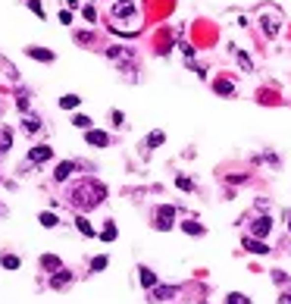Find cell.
<instances>
[{
  "label": "cell",
  "instance_id": "1",
  "mask_svg": "<svg viewBox=\"0 0 291 304\" xmlns=\"http://www.w3.org/2000/svg\"><path fill=\"white\" fill-rule=\"evenodd\" d=\"M104 198H107V188H104L100 182H94V179H85V182H79V185L69 191V204L79 207V210L100 207V204H104Z\"/></svg>",
  "mask_w": 291,
  "mask_h": 304
},
{
  "label": "cell",
  "instance_id": "28",
  "mask_svg": "<svg viewBox=\"0 0 291 304\" xmlns=\"http://www.w3.org/2000/svg\"><path fill=\"white\" fill-rule=\"evenodd\" d=\"M235 57H238V63H241L244 72H254V63H251V57H247V54H235Z\"/></svg>",
  "mask_w": 291,
  "mask_h": 304
},
{
  "label": "cell",
  "instance_id": "2",
  "mask_svg": "<svg viewBox=\"0 0 291 304\" xmlns=\"http://www.w3.org/2000/svg\"><path fill=\"white\" fill-rule=\"evenodd\" d=\"M260 29H263V35H266V38H276L279 29H282V16H279V10L266 6V10L260 13Z\"/></svg>",
  "mask_w": 291,
  "mask_h": 304
},
{
  "label": "cell",
  "instance_id": "26",
  "mask_svg": "<svg viewBox=\"0 0 291 304\" xmlns=\"http://www.w3.org/2000/svg\"><path fill=\"white\" fill-rule=\"evenodd\" d=\"M107 264H110V257H107V254H100V257H94V260H91V270H94V273H97V270H107Z\"/></svg>",
  "mask_w": 291,
  "mask_h": 304
},
{
  "label": "cell",
  "instance_id": "38",
  "mask_svg": "<svg viewBox=\"0 0 291 304\" xmlns=\"http://www.w3.org/2000/svg\"><path fill=\"white\" fill-rule=\"evenodd\" d=\"M0 216H6V207L3 204H0Z\"/></svg>",
  "mask_w": 291,
  "mask_h": 304
},
{
  "label": "cell",
  "instance_id": "6",
  "mask_svg": "<svg viewBox=\"0 0 291 304\" xmlns=\"http://www.w3.org/2000/svg\"><path fill=\"white\" fill-rule=\"evenodd\" d=\"M85 141H88L91 148H107L110 145V135L100 132V129H88V132H85Z\"/></svg>",
  "mask_w": 291,
  "mask_h": 304
},
{
  "label": "cell",
  "instance_id": "29",
  "mask_svg": "<svg viewBox=\"0 0 291 304\" xmlns=\"http://www.w3.org/2000/svg\"><path fill=\"white\" fill-rule=\"evenodd\" d=\"M25 6H29V10L35 13V16H41V19H44V6H41L38 0H25Z\"/></svg>",
  "mask_w": 291,
  "mask_h": 304
},
{
  "label": "cell",
  "instance_id": "36",
  "mask_svg": "<svg viewBox=\"0 0 291 304\" xmlns=\"http://www.w3.org/2000/svg\"><path fill=\"white\" fill-rule=\"evenodd\" d=\"M282 219H285V226H288V232H291V210H285V213H282Z\"/></svg>",
  "mask_w": 291,
  "mask_h": 304
},
{
  "label": "cell",
  "instance_id": "32",
  "mask_svg": "<svg viewBox=\"0 0 291 304\" xmlns=\"http://www.w3.org/2000/svg\"><path fill=\"white\" fill-rule=\"evenodd\" d=\"M16 104H19V110H29V91H19V97H16Z\"/></svg>",
  "mask_w": 291,
  "mask_h": 304
},
{
  "label": "cell",
  "instance_id": "33",
  "mask_svg": "<svg viewBox=\"0 0 291 304\" xmlns=\"http://www.w3.org/2000/svg\"><path fill=\"white\" fill-rule=\"evenodd\" d=\"M91 31H79V35H75V41H79V44H91Z\"/></svg>",
  "mask_w": 291,
  "mask_h": 304
},
{
  "label": "cell",
  "instance_id": "7",
  "mask_svg": "<svg viewBox=\"0 0 291 304\" xmlns=\"http://www.w3.org/2000/svg\"><path fill=\"white\" fill-rule=\"evenodd\" d=\"M54 157V148L50 145H38V148H31L29 151V163H44V160Z\"/></svg>",
  "mask_w": 291,
  "mask_h": 304
},
{
  "label": "cell",
  "instance_id": "5",
  "mask_svg": "<svg viewBox=\"0 0 291 304\" xmlns=\"http://www.w3.org/2000/svg\"><path fill=\"white\" fill-rule=\"evenodd\" d=\"M113 19H138V10H135L132 0H116L113 3Z\"/></svg>",
  "mask_w": 291,
  "mask_h": 304
},
{
  "label": "cell",
  "instance_id": "25",
  "mask_svg": "<svg viewBox=\"0 0 291 304\" xmlns=\"http://www.w3.org/2000/svg\"><path fill=\"white\" fill-rule=\"evenodd\" d=\"M175 185H178L182 191H194V188H198V185H194V179H188V176H178Z\"/></svg>",
  "mask_w": 291,
  "mask_h": 304
},
{
  "label": "cell",
  "instance_id": "23",
  "mask_svg": "<svg viewBox=\"0 0 291 304\" xmlns=\"http://www.w3.org/2000/svg\"><path fill=\"white\" fill-rule=\"evenodd\" d=\"M38 223H41V226H44V229H54V226H57V216H54V213H50V210H44V213H41V216H38Z\"/></svg>",
  "mask_w": 291,
  "mask_h": 304
},
{
  "label": "cell",
  "instance_id": "14",
  "mask_svg": "<svg viewBox=\"0 0 291 304\" xmlns=\"http://www.w3.org/2000/svg\"><path fill=\"white\" fill-rule=\"evenodd\" d=\"M213 91H216V94L232 97L235 94V85H232V82H226V79H216V82H213Z\"/></svg>",
  "mask_w": 291,
  "mask_h": 304
},
{
  "label": "cell",
  "instance_id": "37",
  "mask_svg": "<svg viewBox=\"0 0 291 304\" xmlns=\"http://www.w3.org/2000/svg\"><path fill=\"white\" fill-rule=\"evenodd\" d=\"M282 304H291V295H282Z\"/></svg>",
  "mask_w": 291,
  "mask_h": 304
},
{
  "label": "cell",
  "instance_id": "17",
  "mask_svg": "<svg viewBox=\"0 0 291 304\" xmlns=\"http://www.w3.org/2000/svg\"><path fill=\"white\" fill-rule=\"evenodd\" d=\"M163 141H166V132H163V129H153V132L147 135V148H160Z\"/></svg>",
  "mask_w": 291,
  "mask_h": 304
},
{
  "label": "cell",
  "instance_id": "11",
  "mask_svg": "<svg viewBox=\"0 0 291 304\" xmlns=\"http://www.w3.org/2000/svg\"><path fill=\"white\" fill-rule=\"evenodd\" d=\"M72 173H75V163H72V160H63V163H57V170H54V179H57V182H66Z\"/></svg>",
  "mask_w": 291,
  "mask_h": 304
},
{
  "label": "cell",
  "instance_id": "21",
  "mask_svg": "<svg viewBox=\"0 0 291 304\" xmlns=\"http://www.w3.org/2000/svg\"><path fill=\"white\" fill-rule=\"evenodd\" d=\"M22 129H25V132H29V135H35V132L41 129V120H38V116H25V122H22Z\"/></svg>",
  "mask_w": 291,
  "mask_h": 304
},
{
  "label": "cell",
  "instance_id": "22",
  "mask_svg": "<svg viewBox=\"0 0 291 304\" xmlns=\"http://www.w3.org/2000/svg\"><path fill=\"white\" fill-rule=\"evenodd\" d=\"M72 125H75V129H82V132H88L91 129V116H85V113L72 116Z\"/></svg>",
  "mask_w": 291,
  "mask_h": 304
},
{
  "label": "cell",
  "instance_id": "31",
  "mask_svg": "<svg viewBox=\"0 0 291 304\" xmlns=\"http://www.w3.org/2000/svg\"><path fill=\"white\" fill-rule=\"evenodd\" d=\"M82 16H85V22H97V10H94V6H85Z\"/></svg>",
  "mask_w": 291,
  "mask_h": 304
},
{
  "label": "cell",
  "instance_id": "4",
  "mask_svg": "<svg viewBox=\"0 0 291 304\" xmlns=\"http://www.w3.org/2000/svg\"><path fill=\"white\" fill-rule=\"evenodd\" d=\"M173 219H175V207L163 204V207H157V213H153V226H157V229H173Z\"/></svg>",
  "mask_w": 291,
  "mask_h": 304
},
{
  "label": "cell",
  "instance_id": "15",
  "mask_svg": "<svg viewBox=\"0 0 291 304\" xmlns=\"http://www.w3.org/2000/svg\"><path fill=\"white\" fill-rule=\"evenodd\" d=\"M69 282H72V276L66 273V270H57L54 279H50V285H54V289H63V285H69Z\"/></svg>",
  "mask_w": 291,
  "mask_h": 304
},
{
  "label": "cell",
  "instance_id": "30",
  "mask_svg": "<svg viewBox=\"0 0 291 304\" xmlns=\"http://www.w3.org/2000/svg\"><path fill=\"white\" fill-rule=\"evenodd\" d=\"M226 304H251V301H247L244 295H238V292H232V295H229V298H226Z\"/></svg>",
  "mask_w": 291,
  "mask_h": 304
},
{
  "label": "cell",
  "instance_id": "20",
  "mask_svg": "<svg viewBox=\"0 0 291 304\" xmlns=\"http://www.w3.org/2000/svg\"><path fill=\"white\" fill-rule=\"evenodd\" d=\"M75 229H79L82 235H88V239H94V226H91L85 216H79V219H75Z\"/></svg>",
  "mask_w": 291,
  "mask_h": 304
},
{
  "label": "cell",
  "instance_id": "35",
  "mask_svg": "<svg viewBox=\"0 0 291 304\" xmlns=\"http://www.w3.org/2000/svg\"><path fill=\"white\" fill-rule=\"evenodd\" d=\"M59 22L69 25V22H72V10H63V13H59Z\"/></svg>",
  "mask_w": 291,
  "mask_h": 304
},
{
  "label": "cell",
  "instance_id": "12",
  "mask_svg": "<svg viewBox=\"0 0 291 304\" xmlns=\"http://www.w3.org/2000/svg\"><path fill=\"white\" fill-rule=\"evenodd\" d=\"M25 54L31 60H41V63H54V50H44V47H25Z\"/></svg>",
  "mask_w": 291,
  "mask_h": 304
},
{
  "label": "cell",
  "instance_id": "9",
  "mask_svg": "<svg viewBox=\"0 0 291 304\" xmlns=\"http://www.w3.org/2000/svg\"><path fill=\"white\" fill-rule=\"evenodd\" d=\"M241 248L244 251H251V254H266V244H263L260 239H257V235H247V239H241Z\"/></svg>",
  "mask_w": 291,
  "mask_h": 304
},
{
  "label": "cell",
  "instance_id": "8",
  "mask_svg": "<svg viewBox=\"0 0 291 304\" xmlns=\"http://www.w3.org/2000/svg\"><path fill=\"white\" fill-rule=\"evenodd\" d=\"M272 232V219L269 216H257L254 226H251V235H257V239H263V235Z\"/></svg>",
  "mask_w": 291,
  "mask_h": 304
},
{
  "label": "cell",
  "instance_id": "16",
  "mask_svg": "<svg viewBox=\"0 0 291 304\" xmlns=\"http://www.w3.org/2000/svg\"><path fill=\"white\" fill-rule=\"evenodd\" d=\"M41 267H44V270H50V273L63 270V264H59V257H54V254H44V257H41Z\"/></svg>",
  "mask_w": 291,
  "mask_h": 304
},
{
  "label": "cell",
  "instance_id": "34",
  "mask_svg": "<svg viewBox=\"0 0 291 304\" xmlns=\"http://www.w3.org/2000/svg\"><path fill=\"white\" fill-rule=\"evenodd\" d=\"M110 120H113L116 125H122V120H125V116H122V110H113V113H110Z\"/></svg>",
  "mask_w": 291,
  "mask_h": 304
},
{
  "label": "cell",
  "instance_id": "3",
  "mask_svg": "<svg viewBox=\"0 0 291 304\" xmlns=\"http://www.w3.org/2000/svg\"><path fill=\"white\" fill-rule=\"evenodd\" d=\"M107 60L122 63V66H132V63H135V50H132V47H119V44H113V47H107Z\"/></svg>",
  "mask_w": 291,
  "mask_h": 304
},
{
  "label": "cell",
  "instance_id": "27",
  "mask_svg": "<svg viewBox=\"0 0 291 304\" xmlns=\"http://www.w3.org/2000/svg\"><path fill=\"white\" fill-rule=\"evenodd\" d=\"M100 239H104V242H113V239H116V226H113V223H107V226H104V232H100Z\"/></svg>",
  "mask_w": 291,
  "mask_h": 304
},
{
  "label": "cell",
  "instance_id": "18",
  "mask_svg": "<svg viewBox=\"0 0 291 304\" xmlns=\"http://www.w3.org/2000/svg\"><path fill=\"white\" fill-rule=\"evenodd\" d=\"M79 104H82L79 94H63V97H59V107H63V110H75Z\"/></svg>",
  "mask_w": 291,
  "mask_h": 304
},
{
  "label": "cell",
  "instance_id": "10",
  "mask_svg": "<svg viewBox=\"0 0 291 304\" xmlns=\"http://www.w3.org/2000/svg\"><path fill=\"white\" fill-rule=\"evenodd\" d=\"M178 289L175 285H153L150 289V301H166V298H173Z\"/></svg>",
  "mask_w": 291,
  "mask_h": 304
},
{
  "label": "cell",
  "instance_id": "19",
  "mask_svg": "<svg viewBox=\"0 0 291 304\" xmlns=\"http://www.w3.org/2000/svg\"><path fill=\"white\" fill-rule=\"evenodd\" d=\"M182 232H185V235H204V226L194 223V219H185V223H182Z\"/></svg>",
  "mask_w": 291,
  "mask_h": 304
},
{
  "label": "cell",
  "instance_id": "13",
  "mask_svg": "<svg viewBox=\"0 0 291 304\" xmlns=\"http://www.w3.org/2000/svg\"><path fill=\"white\" fill-rule=\"evenodd\" d=\"M138 279H141L144 289H153V285H157V273L147 270V267H141V270H138Z\"/></svg>",
  "mask_w": 291,
  "mask_h": 304
},
{
  "label": "cell",
  "instance_id": "24",
  "mask_svg": "<svg viewBox=\"0 0 291 304\" xmlns=\"http://www.w3.org/2000/svg\"><path fill=\"white\" fill-rule=\"evenodd\" d=\"M0 264H3L6 270H19V264H22V260L16 257V254H3V257H0Z\"/></svg>",
  "mask_w": 291,
  "mask_h": 304
}]
</instances>
